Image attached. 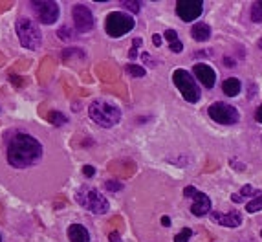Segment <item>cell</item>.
Returning a JSON list of instances; mask_svg holds the SVG:
<instances>
[{"label":"cell","mask_w":262,"mask_h":242,"mask_svg":"<svg viewBox=\"0 0 262 242\" xmlns=\"http://www.w3.org/2000/svg\"><path fill=\"white\" fill-rule=\"evenodd\" d=\"M72 17H74L75 28H77V31H81V33H86V31H90V29L94 28V15H92L90 9L86 6H83V4L74 6Z\"/></svg>","instance_id":"obj_11"},{"label":"cell","mask_w":262,"mask_h":242,"mask_svg":"<svg viewBox=\"0 0 262 242\" xmlns=\"http://www.w3.org/2000/svg\"><path fill=\"white\" fill-rule=\"evenodd\" d=\"M0 242H2V239H0Z\"/></svg>","instance_id":"obj_37"},{"label":"cell","mask_w":262,"mask_h":242,"mask_svg":"<svg viewBox=\"0 0 262 242\" xmlns=\"http://www.w3.org/2000/svg\"><path fill=\"white\" fill-rule=\"evenodd\" d=\"M255 121L262 123V105L261 107H257V110H255Z\"/></svg>","instance_id":"obj_31"},{"label":"cell","mask_w":262,"mask_h":242,"mask_svg":"<svg viewBox=\"0 0 262 242\" xmlns=\"http://www.w3.org/2000/svg\"><path fill=\"white\" fill-rule=\"evenodd\" d=\"M251 18L253 22H262V6L261 2H255L253 7H251Z\"/></svg>","instance_id":"obj_22"},{"label":"cell","mask_w":262,"mask_h":242,"mask_svg":"<svg viewBox=\"0 0 262 242\" xmlns=\"http://www.w3.org/2000/svg\"><path fill=\"white\" fill-rule=\"evenodd\" d=\"M211 220L224 228H239L242 224V215L239 211H231V213H220V211H211Z\"/></svg>","instance_id":"obj_13"},{"label":"cell","mask_w":262,"mask_h":242,"mask_svg":"<svg viewBox=\"0 0 262 242\" xmlns=\"http://www.w3.org/2000/svg\"><path fill=\"white\" fill-rule=\"evenodd\" d=\"M191 35H193L194 40H198V42H205V40H209V37H211V28L204 22H198V24H194L193 26Z\"/></svg>","instance_id":"obj_15"},{"label":"cell","mask_w":262,"mask_h":242,"mask_svg":"<svg viewBox=\"0 0 262 242\" xmlns=\"http://www.w3.org/2000/svg\"><path fill=\"white\" fill-rule=\"evenodd\" d=\"M83 173H85L86 176H94V173H96V169H94L92 165H85V167H83Z\"/></svg>","instance_id":"obj_29"},{"label":"cell","mask_w":262,"mask_h":242,"mask_svg":"<svg viewBox=\"0 0 262 242\" xmlns=\"http://www.w3.org/2000/svg\"><path fill=\"white\" fill-rule=\"evenodd\" d=\"M259 48H262V39H261V40H259Z\"/></svg>","instance_id":"obj_35"},{"label":"cell","mask_w":262,"mask_h":242,"mask_svg":"<svg viewBox=\"0 0 262 242\" xmlns=\"http://www.w3.org/2000/svg\"><path fill=\"white\" fill-rule=\"evenodd\" d=\"M75 200L79 206H83L85 209H88L90 213L94 215H105L109 211L110 204L109 200L99 195V191L92 189V187H83L79 191L75 193Z\"/></svg>","instance_id":"obj_3"},{"label":"cell","mask_w":262,"mask_h":242,"mask_svg":"<svg viewBox=\"0 0 262 242\" xmlns=\"http://www.w3.org/2000/svg\"><path fill=\"white\" fill-rule=\"evenodd\" d=\"M31 4V11L35 13L37 20L42 24H53L59 18V4L44 0V2H29Z\"/></svg>","instance_id":"obj_9"},{"label":"cell","mask_w":262,"mask_h":242,"mask_svg":"<svg viewBox=\"0 0 262 242\" xmlns=\"http://www.w3.org/2000/svg\"><path fill=\"white\" fill-rule=\"evenodd\" d=\"M109 241H110V242H121L120 233H118V231H112V233L109 235Z\"/></svg>","instance_id":"obj_30"},{"label":"cell","mask_w":262,"mask_h":242,"mask_svg":"<svg viewBox=\"0 0 262 242\" xmlns=\"http://www.w3.org/2000/svg\"><path fill=\"white\" fill-rule=\"evenodd\" d=\"M88 114H90L92 121H96L99 127H105V129H110V127L118 125L121 119L120 108L107 101H101V99L92 103L90 108H88Z\"/></svg>","instance_id":"obj_2"},{"label":"cell","mask_w":262,"mask_h":242,"mask_svg":"<svg viewBox=\"0 0 262 242\" xmlns=\"http://www.w3.org/2000/svg\"><path fill=\"white\" fill-rule=\"evenodd\" d=\"M48 119H50V123L51 125H64L66 123V116L61 112H50V116H48Z\"/></svg>","instance_id":"obj_21"},{"label":"cell","mask_w":262,"mask_h":242,"mask_svg":"<svg viewBox=\"0 0 262 242\" xmlns=\"http://www.w3.org/2000/svg\"><path fill=\"white\" fill-rule=\"evenodd\" d=\"M141 42H143L141 39H134V42H132V46H134V48H132L131 53H129V57H131V59H136V55H137V46H141Z\"/></svg>","instance_id":"obj_26"},{"label":"cell","mask_w":262,"mask_h":242,"mask_svg":"<svg viewBox=\"0 0 262 242\" xmlns=\"http://www.w3.org/2000/svg\"><path fill=\"white\" fill-rule=\"evenodd\" d=\"M127 73H131L132 77H145V68L137 66V64H129L127 66Z\"/></svg>","instance_id":"obj_20"},{"label":"cell","mask_w":262,"mask_h":242,"mask_svg":"<svg viewBox=\"0 0 262 242\" xmlns=\"http://www.w3.org/2000/svg\"><path fill=\"white\" fill-rule=\"evenodd\" d=\"M105 187H107V191H121V189H123V184L114 182V180H109L107 184H105Z\"/></svg>","instance_id":"obj_24"},{"label":"cell","mask_w":262,"mask_h":242,"mask_svg":"<svg viewBox=\"0 0 262 242\" xmlns=\"http://www.w3.org/2000/svg\"><path fill=\"white\" fill-rule=\"evenodd\" d=\"M152 42H154L156 46H160V44H161V37H160V35H154V37H152Z\"/></svg>","instance_id":"obj_33"},{"label":"cell","mask_w":262,"mask_h":242,"mask_svg":"<svg viewBox=\"0 0 262 242\" xmlns=\"http://www.w3.org/2000/svg\"><path fill=\"white\" fill-rule=\"evenodd\" d=\"M163 37L169 40V44H171V42H176V40H178V33L174 31V29H167L165 33H163Z\"/></svg>","instance_id":"obj_25"},{"label":"cell","mask_w":262,"mask_h":242,"mask_svg":"<svg viewBox=\"0 0 262 242\" xmlns=\"http://www.w3.org/2000/svg\"><path fill=\"white\" fill-rule=\"evenodd\" d=\"M172 81L180 92H182V97L189 103H196L200 101V88L196 85V81L187 70L183 68H178L172 72Z\"/></svg>","instance_id":"obj_5"},{"label":"cell","mask_w":262,"mask_h":242,"mask_svg":"<svg viewBox=\"0 0 262 242\" xmlns=\"http://www.w3.org/2000/svg\"><path fill=\"white\" fill-rule=\"evenodd\" d=\"M262 209V191L257 195V197H253V200H250V202H246V211L248 213H257V211H261Z\"/></svg>","instance_id":"obj_18"},{"label":"cell","mask_w":262,"mask_h":242,"mask_svg":"<svg viewBox=\"0 0 262 242\" xmlns=\"http://www.w3.org/2000/svg\"><path fill=\"white\" fill-rule=\"evenodd\" d=\"M17 35L18 40L24 48L28 50H39L40 42H42V35H40L39 26L31 20V18L20 17L17 20Z\"/></svg>","instance_id":"obj_4"},{"label":"cell","mask_w":262,"mask_h":242,"mask_svg":"<svg viewBox=\"0 0 262 242\" xmlns=\"http://www.w3.org/2000/svg\"><path fill=\"white\" fill-rule=\"evenodd\" d=\"M261 6H262V2H261Z\"/></svg>","instance_id":"obj_38"},{"label":"cell","mask_w":262,"mask_h":242,"mask_svg":"<svg viewBox=\"0 0 262 242\" xmlns=\"http://www.w3.org/2000/svg\"><path fill=\"white\" fill-rule=\"evenodd\" d=\"M207 114H209V118L213 121H217L220 125H235L240 118L237 108L222 101L213 103L211 107H209V110H207Z\"/></svg>","instance_id":"obj_7"},{"label":"cell","mask_w":262,"mask_h":242,"mask_svg":"<svg viewBox=\"0 0 262 242\" xmlns=\"http://www.w3.org/2000/svg\"><path fill=\"white\" fill-rule=\"evenodd\" d=\"M68 33H72V31H68V28H66V26H64V28H61V29H59V37H61V39H63V40L74 39V37H70Z\"/></svg>","instance_id":"obj_28"},{"label":"cell","mask_w":262,"mask_h":242,"mask_svg":"<svg viewBox=\"0 0 262 242\" xmlns=\"http://www.w3.org/2000/svg\"><path fill=\"white\" fill-rule=\"evenodd\" d=\"M193 73L205 88H213L215 83H217V73H215V70L209 64H204V62L202 64H194Z\"/></svg>","instance_id":"obj_12"},{"label":"cell","mask_w":262,"mask_h":242,"mask_svg":"<svg viewBox=\"0 0 262 242\" xmlns=\"http://www.w3.org/2000/svg\"><path fill=\"white\" fill-rule=\"evenodd\" d=\"M183 195L194 200L193 206H191V213L194 217H205V215L211 213V200H209V197L204 195L202 191H198L196 187L187 186L183 189Z\"/></svg>","instance_id":"obj_8"},{"label":"cell","mask_w":262,"mask_h":242,"mask_svg":"<svg viewBox=\"0 0 262 242\" xmlns=\"http://www.w3.org/2000/svg\"><path fill=\"white\" fill-rule=\"evenodd\" d=\"M136 26V20L132 18V15L123 11H114L107 17V22H105V29L110 37L114 39H120L125 33H129L132 28Z\"/></svg>","instance_id":"obj_6"},{"label":"cell","mask_w":262,"mask_h":242,"mask_svg":"<svg viewBox=\"0 0 262 242\" xmlns=\"http://www.w3.org/2000/svg\"><path fill=\"white\" fill-rule=\"evenodd\" d=\"M121 6L125 7V9H129V11H132V13H137L139 9H141V2H137V0H123V2H121Z\"/></svg>","instance_id":"obj_19"},{"label":"cell","mask_w":262,"mask_h":242,"mask_svg":"<svg viewBox=\"0 0 262 242\" xmlns=\"http://www.w3.org/2000/svg\"><path fill=\"white\" fill-rule=\"evenodd\" d=\"M204 11V2L202 0H178L176 2V15L185 22H193Z\"/></svg>","instance_id":"obj_10"},{"label":"cell","mask_w":262,"mask_h":242,"mask_svg":"<svg viewBox=\"0 0 262 242\" xmlns=\"http://www.w3.org/2000/svg\"><path fill=\"white\" fill-rule=\"evenodd\" d=\"M169 48H171V51H174V53H180V51L183 50V44L180 42V40H176V42H171Z\"/></svg>","instance_id":"obj_27"},{"label":"cell","mask_w":262,"mask_h":242,"mask_svg":"<svg viewBox=\"0 0 262 242\" xmlns=\"http://www.w3.org/2000/svg\"><path fill=\"white\" fill-rule=\"evenodd\" d=\"M7 164L15 169H26L31 165H37L42 158V145L33 136L26 132H17L11 136L6 151Z\"/></svg>","instance_id":"obj_1"},{"label":"cell","mask_w":262,"mask_h":242,"mask_svg":"<svg viewBox=\"0 0 262 242\" xmlns=\"http://www.w3.org/2000/svg\"><path fill=\"white\" fill-rule=\"evenodd\" d=\"M224 64H226V66H235V62H233V61H229L228 57L224 59Z\"/></svg>","instance_id":"obj_34"},{"label":"cell","mask_w":262,"mask_h":242,"mask_svg":"<svg viewBox=\"0 0 262 242\" xmlns=\"http://www.w3.org/2000/svg\"><path fill=\"white\" fill-rule=\"evenodd\" d=\"M191 235H193V231L189 230V228H183V230L174 237V242H187L189 239H191Z\"/></svg>","instance_id":"obj_23"},{"label":"cell","mask_w":262,"mask_h":242,"mask_svg":"<svg viewBox=\"0 0 262 242\" xmlns=\"http://www.w3.org/2000/svg\"><path fill=\"white\" fill-rule=\"evenodd\" d=\"M261 191H255L251 186H244L242 189H240V193H235V195H231V200L237 204H242L246 202V198H251V197H257Z\"/></svg>","instance_id":"obj_17"},{"label":"cell","mask_w":262,"mask_h":242,"mask_svg":"<svg viewBox=\"0 0 262 242\" xmlns=\"http://www.w3.org/2000/svg\"><path fill=\"white\" fill-rule=\"evenodd\" d=\"M240 81L239 79H235V77H229V79H226L222 83V90H224V94L226 96H229V97H235V96H239V92H240Z\"/></svg>","instance_id":"obj_16"},{"label":"cell","mask_w":262,"mask_h":242,"mask_svg":"<svg viewBox=\"0 0 262 242\" xmlns=\"http://www.w3.org/2000/svg\"><path fill=\"white\" fill-rule=\"evenodd\" d=\"M161 224L165 226V228H169V226H171V219H169V217H161Z\"/></svg>","instance_id":"obj_32"},{"label":"cell","mask_w":262,"mask_h":242,"mask_svg":"<svg viewBox=\"0 0 262 242\" xmlns=\"http://www.w3.org/2000/svg\"><path fill=\"white\" fill-rule=\"evenodd\" d=\"M68 239L72 242H90V233L85 226L72 224L68 228Z\"/></svg>","instance_id":"obj_14"},{"label":"cell","mask_w":262,"mask_h":242,"mask_svg":"<svg viewBox=\"0 0 262 242\" xmlns=\"http://www.w3.org/2000/svg\"><path fill=\"white\" fill-rule=\"evenodd\" d=\"M261 237H262V230H261Z\"/></svg>","instance_id":"obj_36"}]
</instances>
